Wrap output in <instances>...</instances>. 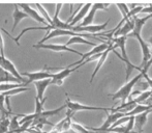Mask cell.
<instances>
[{
  "label": "cell",
  "mask_w": 152,
  "mask_h": 133,
  "mask_svg": "<svg viewBox=\"0 0 152 133\" xmlns=\"http://www.w3.org/2000/svg\"><path fill=\"white\" fill-rule=\"evenodd\" d=\"M142 77H143V75L140 73L138 76L134 77L130 81H126L125 84H124L118 92H116L114 95H110V97H112L113 100L120 99L122 101V103H125L126 100L128 99V97L130 96V94H132L134 86L140 81V79L142 78Z\"/></svg>",
  "instance_id": "6da1fadb"
},
{
  "label": "cell",
  "mask_w": 152,
  "mask_h": 133,
  "mask_svg": "<svg viewBox=\"0 0 152 133\" xmlns=\"http://www.w3.org/2000/svg\"><path fill=\"white\" fill-rule=\"evenodd\" d=\"M65 106L67 107L68 110H70L72 112L76 113L78 111H83V110H100L104 111V112H108L111 110V108H104V107H97V106H89V105H83L79 102H75L72 101L70 99L66 100Z\"/></svg>",
  "instance_id": "7a4b0ae2"
},
{
  "label": "cell",
  "mask_w": 152,
  "mask_h": 133,
  "mask_svg": "<svg viewBox=\"0 0 152 133\" xmlns=\"http://www.w3.org/2000/svg\"><path fill=\"white\" fill-rule=\"evenodd\" d=\"M0 68L5 70L6 72H8L10 74H12L15 78L18 79L20 82L26 83V80L24 79V77L18 72L16 66L12 64V61H10L8 58H6L5 55H0Z\"/></svg>",
  "instance_id": "3957f363"
},
{
  "label": "cell",
  "mask_w": 152,
  "mask_h": 133,
  "mask_svg": "<svg viewBox=\"0 0 152 133\" xmlns=\"http://www.w3.org/2000/svg\"><path fill=\"white\" fill-rule=\"evenodd\" d=\"M33 48L35 49H48V50H51V51H54V52H72V53H75L77 55H80L82 57L83 53L79 52V51L75 50V49H72L69 47L65 46V45H59V44H35L33 45Z\"/></svg>",
  "instance_id": "277c9868"
},
{
  "label": "cell",
  "mask_w": 152,
  "mask_h": 133,
  "mask_svg": "<svg viewBox=\"0 0 152 133\" xmlns=\"http://www.w3.org/2000/svg\"><path fill=\"white\" fill-rule=\"evenodd\" d=\"M122 117H125V115H124V113H121V112H113V113H111V115H107V120L104 121V123L102 124L100 127H98V128L87 127V129H88V130L90 129V130H92V131H94V132L104 133L107 129H109V128H110L111 126L115 123V122H117L119 119H121Z\"/></svg>",
  "instance_id": "5b68a950"
},
{
  "label": "cell",
  "mask_w": 152,
  "mask_h": 133,
  "mask_svg": "<svg viewBox=\"0 0 152 133\" xmlns=\"http://www.w3.org/2000/svg\"><path fill=\"white\" fill-rule=\"evenodd\" d=\"M109 5H110V4H104V3H94V4H92L91 8L89 10V12H88V14H87L86 17H85V18L81 21V23L78 25V26L85 27V26H88V25H91L92 22H93L95 13L97 12L98 10H107L106 7H108Z\"/></svg>",
  "instance_id": "8992f818"
},
{
  "label": "cell",
  "mask_w": 152,
  "mask_h": 133,
  "mask_svg": "<svg viewBox=\"0 0 152 133\" xmlns=\"http://www.w3.org/2000/svg\"><path fill=\"white\" fill-rule=\"evenodd\" d=\"M110 44H111V42L109 41V43H102V44L97 45V46L94 47V48L92 49L91 51H89V52H87V53H85V54H83L82 55V58H81L80 61H76V63L72 64V65L67 66V68H72V66H79V65H81V64H82L83 61H85V59L89 58V57L93 56V55H96V54H99V53H102L104 51H106L107 49L109 48Z\"/></svg>",
  "instance_id": "52a82bcc"
},
{
  "label": "cell",
  "mask_w": 152,
  "mask_h": 133,
  "mask_svg": "<svg viewBox=\"0 0 152 133\" xmlns=\"http://www.w3.org/2000/svg\"><path fill=\"white\" fill-rule=\"evenodd\" d=\"M22 76H25L28 78V80H26V83H32L35 81L44 80V79H52L53 74L50 72H48L46 68V71H37V72H24L22 74Z\"/></svg>",
  "instance_id": "ba28073f"
},
{
  "label": "cell",
  "mask_w": 152,
  "mask_h": 133,
  "mask_svg": "<svg viewBox=\"0 0 152 133\" xmlns=\"http://www.w3.org/2000/svg\"><path fill=\"white\" fill-rule=\"evenodd\" d=\"M80 68V66H77L76 68L72 69V68H63L61 69L60 72L58 73H55V74H53V77L52 79H51V84H55V85H62L63 84V81L65 78H67L68 76H69L70 74H72V72H75V71H77L78 69Z\"/></svg>",
  "instance_id": "9c48e42d"
},
{
  "label": "cell",
  "mask_w": 152,
  "mask_h": 133,
  "mask_svg": "<svg viewBox=\"0 0 152 133\" xmlns=\"http://www.w3.org/2000/svg\"><path fill=\"white\" fill-rule=\"evenodd\" d=\"M110 20L106 21L104 24H96V25H88V26H85V27H80V26H75L72 28V30L74 33H88L89 34H96L99 31L104 30V28L107 27V25L109 24Z\"/></svg>",
  "instance_id": "30bf717a"
},
{
  "label": "cell",
  "mask_w": 152,
  "mask_h": 133,
  "mask_svg": "<svg viewBox=\"0 0 152 133\" xmlns=\"http://www.w3.org/2000/svg\"><path fill=\"white\" fill-rule=\"evenodd\" d=\"M53 29H56L54 26H51V25H48V26H31V27H27V28H24L22 31H21V33L19 34L17 38H15V36H12V35H10V33L8 31H6L4 28H1V30L3 31L4 33H6L8 36H10L12 40H14L15 42H16V44L18 45V46H20V43H19V41H20V38H22V35L23 34H25V33H28V31H30V30H47V33L48 31H50V30H53Z\"/></svg>",
  "instance_id": "8fae6325"
},
{
  "label": "cell",
  "mask_w": 152,
  "mask_h": 133,
  "mask_svg": "<svg viewBox=\"0 0 152 133\" xmlns=\"http://www.w3.org/2000/svg\"><path fill=\"white\" fill-rule=\"evenodd\" d=\"M63 6L62 3H58L56 4V12H55L54 16L52 17V23H53V26L55 27L56 29H62V30H72V27H70V25L66 22H63L59 19V12H60L61 7Z\"/></svg>",
  "instance_id": "7c38bea8"
},
{
  "label": "cell",
  "mask_w": 152,
  "mask_h": 133,
  "mask_svg": "<svg viewBox=\"0 0 152 133\" xmlns=\"http://www.w3.org/2000/svg\"><path fill=\"white\" fill-rule=\"evenodd\" d=\"M18 6H20V7H22L23 10H24V13L27 15L28 17H30L32 20H35L36 22L38 23H42V24H45L46 26H48V23H47V21L45 20L44 18H42V16L39 15V13L36 12L34 8H32L29 4H25V3H19L17 4Z\"/></svg>",
  "instance_id": "4fadbf2b"
},
{
  "label": "cell",
  "mask_w": 152,
  "mask_h": 133,
  "mask_svg": "<svg viewBox=\"0 0 152 133\" xmlns=\"http://www.w3.org/2000/svg\"><path fill=\"white\" fill-rule=\"evenodd\" d=\"M74 115H75V113L67 109V111H66V117H64L62 121L59 122L58 124L53 126L54 129L58 130L60 133H63V132H66V131H68V130H70V125H72V117H74Z\"/></svg>",
  "instance_id": "5bb4252c"
},
{
  "label": "cell",
  "mask_w": 152,
  "mask_h": 133,
  "mask_svg": "<svg viewBox=\"0 0 152 133\" xmlns=\"http://www.w3.org/2000/svg\"><path fill=\"white\" fill-rule=\"evenodd\" d=\"M151 112H152V109H149V110L144 111V112L140 113V115H134V127H136L137 132L138 133L143 132L145 125H146V123H147V120H148V115Z\"/></svg>",
  "instance_id": "9a60e30c"
},
{
  "label": "cell",
  "mask_w": 152,
  "mask_h": 133,
  "mask_svg": "<svg viewBox=\"0 0 152 133\" xmlns=\"http://www.w3.org/2000/svg\"><path fill=\"white\" fill-rule=\"evenodd\" d=\"M134 18L132 19H128L127 21H125L122 27L118 29L114 34L112 35L111 38H119V36H128L129 33H132L134 28Z\"/></svg>",
  "instance_id": "2e32d148"
},
{
  "label": "cell",
  "mask_w": 152,
  "mask_h": 133,
  "mask_svg": "<svg viewBox=\"0 0 152 133\" xmlns=\"http://www.w3.org/2000/svg\"><path fill=\"white\" fill-rule=\"evenodd\" d=\"M110 42H111V41H110ZM115 49H116V47H115V46L113 47V43L111 42V44H110V46H109V48L107 49L106 51H104V52L102 53V55H100V57H99V58H98V63H97V65H96L95 69H94L93 73H92V75H91L90 83H92V81H93V79L95 78V76H96V74H97V72L100 70V68H102V65H104V61H106L107 57H108L109 53L111 52V50L114 51Z\"/></svg>",
  "instance_id": "e0dca14e"
},
{
  "label": "cell",
  "mask_w": 152,
  "mask_h": 133,
  "mask_svg": "<svg viewBox=\"0 0 152 133\" xmlns=\"http://www.w3.org/2000/svg\"><path fill=\"white\" fill-rule=\"evenodd\" d=\"M91 6H92V3H86V4H84V5H83L82 7L80 8V10H79V12L77 13V14L74 16L72 20L70 21V23H69L70 27H75V26H76L77 23L81 22V21H82L83 19H84L85 17H86V15L88 14V12H89V10L91 8Z\"/></svg>",
  "instance_id": "ac0fdd59"
},
{
  "label": "cell",
  "mask_w": 152,
  "mask_h": 133,
  "mask_svg": "<svg viewBox=\"0 0 152 133\" xmlns=\"http://www.w3.org/2000/svg\"><path fill=\"white\" fill-rule=\"evenodd\" d=\"M150 18H152V15H148V16L143 17V18H137V17H134V30L132 31V33H129L128 35L134 36V38L138 35H141V31H142L143 26H144L145 23H146Z\"/></svg>",
  "instance_id": "d6986e66"
},
{
  "label": "cell",
  "mask_w": 152,
  "mask_h": 133,
  "mask_svg": "<svg viewBox=\"0 0 152 133\" xmlns=\"http://www.w3.org/2000/svg\"><path fill=\"white\" fill-rule=\"evenodd\" d=\"M136 38H137V40L139 41V43H140V45H141V48H142L143 59H142V64H141V66H140V68L142 69L143 66H144L147 63H148L149 59H150L151 52H150V49H149V46L147 45V43L145 42L144 40H143L142 36L138 35V36H136Z\"/></svg>",
  "instance_id": "ffe728a7"
},
{
  "label": "cell",
  "mask_w": 152,
  "mask_h": 133,
  "mask_svg": "<svg viewBox=\"0 0 152 133\" xmlns=\"http://www.w3.org/2000/svg\"><path fill=\"white\" fill-rule=\"evenodd\" d=\"M34 85L36 87V97L39 100H44V94L46 92V89H48L49 85H51V79H44V80L35 81Z\"/></svg>",
  "instance_id": "44dd1931"
},
{
  "label": "cell",
  "mask_w": 152,
  "mask_h": 133,
  "mask_svg": "<svg viewBox=\"0 0 152 133\" xmlns=\"http://www.w3.org/2000/svg\"><path fill=\"white\" fill-rule=\"evenodd\" d=\"M126 40H127V36H119V38H111L112 43H115V47H119L121 49V54L120 56L123 59H128L127 57V53H126V48H125V45H126Z\"/></svg>",
  "instance_id": "7402d4cb"
},
{
  "label": "cell",
  "mask_w": 152,
  "mask_h": 133,
  "mask_svg": "<svg viewBox=\"0 0 152 133\" xmlns=\"http://www.w3.org/2000/svg\"><path fill=\"white\" fill-rule=\"evenodd\" d=\"M15 10H14V13H12V19H14V25H12V31H14L15 29H16V27L18 26V24L21 22V21L23 20V19H26L28 18V16H27L26 14H25L24 12H22V10L19 8V6L17 5V4H15Z\"/></svg>",
  "instance_id": "603a6c76"
},
{
  "label": "cell",
  "mask_w": 152,
  "mask_h": 133,
  "mask_svg": "<svg viewBox=\"0 0 152 133\" xmlns=\"http://www.w3.org/2000/svg\"><path fill=\"white\" fill-rule=\"evenodd\" d=\"M114 52H115V54H116L117 56H118L122 61H124V63H125V65H126V76H125V80H126V81L128 80V78H129V76L132 75V71H134V70L141 71V68H140V66H136L134 65V64L130 63L129 59H123V58H122V57L120 56V54H119V53H117L115 50H114Z\"/></svg>",
  "instance_id": "cb8c5ba5"
},
{
  "label": "cell",
  "mask_w": 152,
  "mask_h": 133,
  "mask_svg": "<svg viewBox=\"0 0 152 133\" xmlns=\"http://www.w3.org/2000/svg\"><path fill=\"white\" fill-rule=\"evenodd\" d=\"M20 82L17 78H15L12 74L6 72L5 70L0 68V83H16Z\"/></svg>",
  "instance_id": "d4e9b609"
},
{
  "label": "cell",
  "mask_w": 152,
  "mask_h": 133,
  "mask_svg": "<svg viewBox=\"0 0 152 133\" xmlns=\"http://www.w3.org/2000/svg\"><path fill=\"white\" fill-rule=\"evenodd\" d=\"M26 85L27 83H0V93H4V92L19 89V87H26Z\"/></svg>",
  "instance_id": "484cf974"
},
{
  "label": "cell",
  "mask_w": 152,
  "mask_h": 133,
  "mask_svg": "<svg viewBox=\"0 0 152 133\" xmlns=\"http://www.w3.org/2000/svg\"><path fill=\"white\" fill-rule=\"evenodd\" d=\"M72 44H86V45H89V46H93V47L96 46L94 43L88 42V41H86L85 38H83L82 36H72V38H70L69 40L66 42L65 46L68 47L69 45H72Z\"/></svg>",
  "instance_id": "4316f807"
},
{
  "label": "cell",
  "mask_w": 152,
  "mask_h": 133,
  "mask_svg": "<svg viewBox=\"0 0 152 133\" xmlns=\"http://www.w3.org/2000/svg\"><path fill=\"white\" fill-rule=\"evenodd\" d=\"M151 97H152V92L151 91L142 92L138 97L134 98V99H132V101H134L136 104H143V103L146 102V101Z\"/></svg>",
  "instance_id": "83f0119b"
},
{
  "label": "cell",
  "mask_w": 152,
  "mask_h": 133,
  "mask_svg": "<svg viewBox=\"0 0 152 133\" xmlns=\"http://www.w3.org/2000/svg\"><path fill=\"white\" fill-rule=\"evenodd\" d=\"M45 102H46V98H44V100H39L35 96V110H34L35 117H37L38 115H42V111H45V108H44Z\"/></svg>",
  "instance_id": "f1b7e54d"
},
{
  "label": "cell",
  "mask_w": 152,
  "mask_h": 133,
  "mask_svg": "<svg viewBox=\"0 0 152 133\" xmlns=\"http://www.w3.org/2000/svg\"><path fill=\"white\" fill-rule=\"evenodd\" d=\"M35 6L38 8V10H39V13H40L39 15L42 17V18L45 19V20L47 21V23H48L49 25H51V26H53V23H52V18H51V17L49 16L48 12H47V10H45L44 5H42V4H39V3H36V4H35Z\"/></svg>",
  "instance_id": "f546056e"
},
{
  "label": "cell",
  "mask_w": 152,
  "mask_h": 133,
  "mask_svg": "<svg viewBox=\"0 0 152 133\" xmlns=\"http://www.w3.org/2000/svg\"><path fill=\"white\" fill-rule=\"evenodd\" d=\"M30 89L28 87H19V89H10L8 92H4V93H0L2 96L4 97H12V96H15L17 94H20V93H24V92L29 91Z\"/></svg>",
  "instance_id": "4dcf8cb0"
},
{
  "label": "cell",
  "mask_w": 152,
  "mask_h": 133,
  "mask_svg": "<svg viewBox=\"0 0 152 133\" xmlns=\"http://www.w3.org/2000/svg\"><path fill=\"white\" fill-rule=\"evenodd\" d=\"M70 129L74 130L76 133H92L87 129L86 127L82 126L81 124H78L76 122H72V125H70Z\"/></svg>",
  "instance_id": "1f68e13d"
},
{
  "label": "cell",
  "mask_w": 152,
  "mask_h": 133,
  "mask_svg": "<svg viewBox=\"0 0 152 133\" xmlns=\"http://www.w3.org/2000/svg\"><path fill=\"white\" fill-rule=\"evenodd\" d=\"M20 128V124H19V121H18V117H12V119L10 120V127H8V133L10 132H14L16 130H18Z\"/></svg>",
  "instance_id": "d6a6232c"
},
{
  "label": "cell",
  "mask_w": 152,
  "mask_h": 133,
  "mask_svg": "<svg viewBox=\"0 0 152 133\" xmlns=\"http://www.w3.org/2000/svg\"><path fill=\"white\" fill-rule=\"evenodd\" d=\"M10 127V119H0V133H7Z\"/></svg>",
  "instance_id": "836d02e7"
},
{
  "label": "cell",
  "mask_w": 152,
  "mask_h": 133,
  "mask_svg": "<svg viewBox=\"0 0 152 133\" xmlns=\"http://www.w3.org/2000/svg\"><path fill=\"white\" fill-rule=\"evenodd\" d=\"M116 6L119 8V10H120L123 18H125V17L127 16L128 13H129V8H128L127 4H125V3H116Z\"/></svg>",
  "instance_id": "e575fe53"
},
{
  "label": "cell",
  "mask_w": 152,
  "mask_h": 133,
  "mask_svg": "<svg viewBox=\"0 0 152 133\" xmlns=\"http://www.w3.org/2000/svg\"><path fill=\"white\" fill-rule=\"evenodd\" d=\"M130 117H122L121 119H119L117 122H115L114 124H113L111 127H117V126H121V125H124V124H126L128 121H129ZM110 127V128H111Z\"/></svg>",
  "instance_id": "d590c367"
},
{
  "label": "cell",
  "mask_w": 152,
  "mask_h": 133,
  "mask_svg": "<svg viewBox=\"0 0 152 133\" xmlns=\"http://www.w3.org/2000/svg\"><path fill=\"white\" fill-rule=\"evenodd\" d=\"M0 53L1 55H4V41L1 34V29H0Z\"/></svg>",
  "instance_id": "8d00e7d4"
},
{
  "label": "cell",
  "mask_w": 152,
  "mask_h": 133,
  "mask_svg": "<svg viewBox=\"0 0 152 133\" xmlns=\"http://www.w3.org/2000/svg\"><path fill=\"white\" fill-rule=\"evenodd\" d=\"M151 66H152V54H151L150 59H149V61H148V63H147L146 65H145L144 66H143V68H142V70L144 71L145 73H147V72H148V70H149V68H150Z\"/></svg>",
  "instance_id": "74e56055"
},
{
  "label": "cell",
  "mask_w": 152,
  "mask_h": 133,
  "mask_svg": "<svg viewBox=\"0 0 152 133\" xmlns=\"http://www.w3.org/2000/svg\"><path fill=\"white\" fill-rule=\"evenodd\" d=\"M48 133H60V132H59L58 130H56V129H53L52 131H51V132H48Z\"/></svg>",
  "instance_id": "f35d334b"
},
{
  "label": "cell",
  "mask_w": 152,
  "mask_h": 133,
  "mask_svg": "<svg viewBox=\"0 0 152 133\" xmlns=\"http://www.w3.org/2000/svg\"><path fill=\"white\" fill-rule=\"evenodd\" d=\"M149 43H150V45H151V50H152V35L150 36V38H149V41H148Z\"/></svg>",
  "instance_id": "ab89813d"
},
{
  "label": "cell",
  "mask_w": 152,
  "mask_h": 133,
  "mask_svg": "<svg viewBox=\"0 0 152 133\" xmlns=\"http://www.w3.org/2000/svg\"><path fill=\"white\" fill-rule=\"evenodd\" d=\"M92 133H102V132H92Z\"/></svg>",
  "instance_id": "60d3db41"
}]
</instances>
